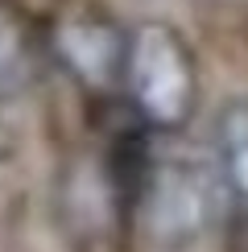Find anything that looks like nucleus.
<instances>
[{"mask_svg": "<svg viewBox=\"0 0 248 252\" xmlns=\"http://www.w3.org/2000/svg\"><path fill=\"white\" fill-rule=\"evenodd\" d=\"M124 83L137 112L157 128H182L199 99V70L190 46L165 21H145L128 37Z\"/></svg>", "mask_w": 248, "mask_h": 252, "instance_id": "obj_1", "label": "nucleus"}, {"mask_svg": "<svg viewBox=\"0 0 248 252\" xmlns=\"http://www.w3.org/2000/svg\"><path fill=\"white\" fill-rule=\"evenodd\" d=\"M211 219V178L194 161H161L145 178V227L157 244L194 240Z\"/></svg>", "mask_w": 248, "mask_h": 252, "instance_id": "obj_2", "label": "nucleus"}, {"mask_svg": "<svg viewBox=\"0 0 248 252\" xmlns=\"http://www.w3.org/2000/svg\"><path fill=\"white\" fill-rule=\"evenodd\" d=\"M54 41H58L62 62H66L79 79L95 83V87H103V83H112L116 75H124L128 41H124L103 17H62Z\"/></svg>", "mask_w": 248, "mask_h": 252, "instance_id": "obj_3", "label": "nucleus"}, {"mask_svg": "<svg viewBox=\"0 0 248 252\" xmlns=\"http://www.w3.org/2000/svg\"><path fill=\"white\" fill-rule=\"evenodd\" d=\"M33 75H37V58L25 21L8 4H0V103L21 99L33 87Z\"/></svg>", "mask_w": 248, "mask_h": 252, "instance_id": "obj_4", "label": "nucleus"}, {"mask_svg": "<svg viewBox=\"0 0 248 252\" xmlns=\"http://www.w3.org/2000/svg\"><path fill=\"white\" fill-rule=\"evenodd\" d=\"M215 149H219V174L232 198L248 211V99H236L219 112L215 124Z\"/></svg>", "mask_w": 248, "mask_h": 252, "instance_id": "obj_5", "label": "nucleus"}]
</instances>
